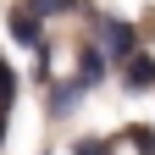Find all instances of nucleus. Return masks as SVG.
I'll return each instance as SVG.
<instances>
[{
	"label": "nucleus",
	"mask_w": 155,
	"mask_h": 155,
	"mask_svg": "<svg viewBox=\"0 0 155 155\" xmlns=\"http://www.w3.org/2000/svg\"><path fill=\"white\" fill-rule=\"evenodd\" d=\"M11 39H22V45H39V17L28 11V0L11 11Z\"/></svg>",
	"instance_id": "obj_3"
},
{
	"label": "nucleus",
	"mask_w": 155,
	"mask_h": 155,
	"mask_svg": "<svg viewBox=\"0 0 155 155\" xmlns=\"http://www.w3.org/2000/svg\"><path fill=\"white\" fill-rule=\"evenodd\" d=\"M78 155H105V139H83V144H78Z\"/></svg>",
	"instance_id": "obj_8"
},
{
	"label": "nucleus",
	"mask_w": 155,
	"mask_h": 155,
	"mask_svg": "<svg viewBox=\"0 0 155 155\" xmlns=\"http://www.w3.org/2000/svg\"><path fill=\"white\" fill-rule=\"evenodd\" d=\"M100 45H105V55H116V61H133V22L105 17L100 22Z\"/></svg>",
	"instance_id": "obj_1"
},
{
	"label": "nucleus",
	"mask_w": 155,
	"mask_h": 155,
	"mask_svg": "<svg viewBox=\"0 0 155 155\" xmlns=\"http://www.w3.org/2000/svg\"><path fill=\"white\" fill-rule=\"evenodd\" d=\"M78 0H28V11L33 17H50V11H72Z\"/></svg>",
	"instance_id": "obj_6"
},
{
	"label": "nucleus",
	"mask_w": 155,
	"mask_h": 155,
	"mask_svg": "<svg viewBox=\"0 0 155 155\" xmlns=\"http://www.w3.org/2000/svg\"><path fill=\"white\" fill-rule=\"evenodd\" d=\"M127 144L139 150V155H155V133H150V127H133V133H127Z\"/></svg>",
	"instance_id": "obj_7"
},
{
	"label": "nucleus",
	"mask_w": 155,
	"mask_h": 155,
	"mask_svg": "<svg viewBox=\"0 0 155 155\" xmlns=\"http://www.w3.org/2000/svg\"><path fill=\"white\" fill-rule=\"evenodd\" d=\"M122 83L127 89H155V61H150V55H133L127 72H122Z\"/></svg>",
	"instance_id": "obj_2"
},
{
	"label": "nucleus",
	"mask_w": 155,
	"mask_h": 155,
	"mask_svg": "<svg viewBox=\"0 0 155 155\" xmlns=\"http://www.w3.org/2000/svg\"><path fill=\"white\" fill-rule=\"evenodd\" d=\"M11 94H17V72H11L6 61H0V116L11 111Z\"/></svg>",
	"instance_id": "obj_4"
},
{
	"label": "nucleus",
	"mask_w": 155,
	"mask_h": 155,
	"mask_svg": "<svg viewBox=\"0 0 155 155\" xmlns=\"http://www.w3.org/2000/svg\"><path fill=\"white\" fill-rule=\"evenodd\" d=\"M0 139H6V116H0Z\"/></svg>",
	"instance_id": "obj_9"
},
{
	"label": "nucleus",
	"mask_w": 155,
	"mask_h": 155,
	"mask_svg": "<svg viewBox=\"0 0 155 155\" xmlns=\"http://www.w3.org/2000/svg\"><path fill=\"white\" fill-rule=\"evenodd\" d=\"M100 72H105V50H83V83H94Z\"/></svg>",
	"instance_id": "obj_5"
}]
</instances>
